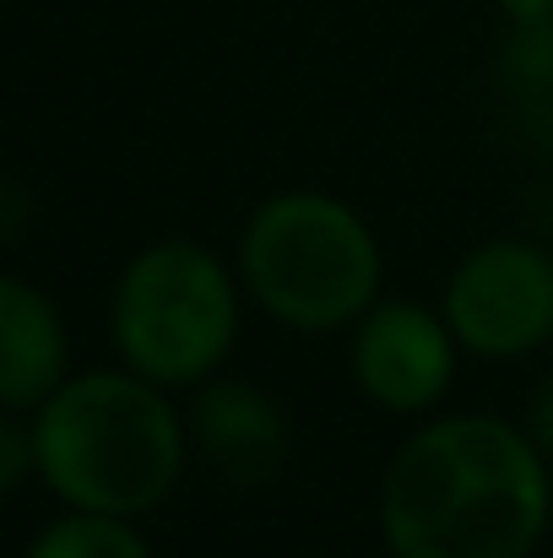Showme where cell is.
Segmentation results:
<instances>
[{"label": "cell", "mask_w": 553, "mask_h": 558, "mask_svg": "<svg viewBox=\"0 0 553 558\" xmlns=\"http://www.w3.org/2000/svg\"><path fill=\"white\" fill-rule=\"evenodd\" d=\"M71 374V337L60 304L27 282L0 271V407L38 412Z\"/></svg>", "instance_id": "obj_8"}, {"label": "cell", "mask_w": 553, "mask_h": 558, "mask_svg": "<svg viewBox=\"0 0 553 558\" xmlns=\"http://www.w3.org/2000/svg\"><path fill=\"white\" fill-rule=\"evenodd\" d=\"M461 342L440 310L412 299H374L353 326V379L380 412L423 417L445 401Z\"/></svg>", "instance_id": "obj_6"}, {"label": "cell", "mask_w": 553, "mask_h": 558, "mask_svg": "<svg viewBox=\"0 0 553 558\" xmlns=\"http://www.w3.org/2000/svg\"><path fill=\"white\" fill-rule=\"evenodd\" d=\"M244 288L228 260L195 239L142 244L109 299V331L120 364L164 390H195L228 364L239 342Z\"/></svg>", "instance_id": "obj_4"}, {"label": "cell", "mask_w": 553, "mask_h": 558, "mask_svg": "<svg viewBox=\"0 0 553 558\" xmlns=\"http://www.w3.org/2000/svg\"><path fill=\"white\" fill-rule=\"evenodd\" d=\"M494 71L516 104H553V22H505Z\"/></svg>", "instance_id": "obj_10"}, {"label": "cell", "mask_w": 553, "mask_h": 558, "mask_svg": "<svg viewBox=\"0 0 553 558\" xmlns=\"http://www.w3.org/2000/svg\"><path fill=\"white\" fill-rule=\"evenodd\" d=\"M22 558H153L147 537L125 515H98V510H65L49 521Z\"/></svg>", "instance_id": "obj_9"}, {"label": "cell", "mask_w": 553, "mask_h": 558, "mask_svg": "<svg viewBox=\"0 0 553 558\" xmlns=\"http://www.w3.org/2000/svg\"><path fill=\"white\" fill-rule=\"evenodd\" d=\"M527 434L538 439V450L553 461V369L538 379V390L527 401Z\"/></svg>", "instance_id": "obj_12"}, {"label": "cell", "mask_w": 553, "mask_h": 558, "mask_svg": "<svg viewBox=\"0 0 553 558\" xmlns=\"http://www.w3.org/2000/svg\"><path fill=\"white\" fill-rule=\"evenodd\" d=\"M549 521L553 461L500 412L418 423L380 477L390 558H532Z\"/></svg>", "instance_id": "obj_1"}, {"label": "cell", "mask_w": 553, "mask_h": 558, "mask_svg": "<svg viewBox=\"0 0 553 558\" xmlns=\"http://www.w3.org/2000/svg\"><path fill=\"white\" fill-rule=\"evenodd\" d=\"M190 456H201L228 488H266L293 456L288 407L250 379H201L184 412Z\"/></svg>", "instance_id": "obj_7"}, {"label": "cell", "mask_w": 553, "mask_h": 558, "mask_svg": "<svg viewBox=\"0 0 553 558\" xmlns=\"http://www.w3.org/2000/svg\"><path fill=\"white\" fill-rule=\"evenodd\" d=\"M22 222H27V190L0 180V244H5L11 233H22Z\"/></svg>", "instance_id": "obj_13"}, {"label": "cell", "mask_w": 553, "mask_h": 558, "mask_svg": "<svg viewBox=\"0 0 553 558\" xmlns=\"http://www.w3.org/2000/svg\"><path fill=\"white\" fill-rule=\"evenodd\" d=\"M33 461L65 510L142 521L180 488L190 428L169 390L147 374H65V385L33 412Z\"/></svg>", "instance_id": "obj_2"}, {"label": "cell", "mask_w": 553, "mask_h": 558, "mask_svg": "<svg viewBox=\"0 0 553 558\" xmlns=\"http://www.w3.org/2000/svg\"><path fill=\"white\" fill-rule=\"evenodd\" d=\"M505 22H553V0H494Z\"/></svg>", "instance_id": "obj_14"}, {"label": "cell", "mask_w": 553, "mask_h": 558, "mask_svg": "<svg viewBox=\"0 0 553 558\" xmlns=\"http://www.w3.org/2000/svg\"><path fill=\"white\" fill-rule=\"evenodd\" d=\"M27 472H38V461H33V423H16V412L0 407V499Z\"/></svg>", "instance_id": "obj_11"}, {"label": "cell", "mask_w": 553, "mask_h": 558, "mask_svg": "<svg viewBox=\"0 0 553 558\" xmlns=\"http://www.w3.org/2000/svg\"><path fill=\"white\" fill-rule=\"evenodd\" d=\"M233 271L244 299L288 331L326 337L359 326L385 282L380 239L332 190H277L239 228Z\"/></svg>", "instance_id": "obj_3"}, {"label": "cell", "mask_w": 553, "mask_h": 558, "mask_svg": "<svg viewBox=\"0 0 553 558\" xmlns=\"http://www.w3.org/2000/svg\"><path fill=\"white\" fill-rule=\"evenodd\" d=\"M440 315L472 359H527L553 342V250L538 239L472 244L440 293Z\"/></svg>", "instance_id": "obj_5"}]
</instances>
